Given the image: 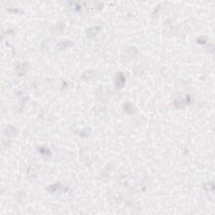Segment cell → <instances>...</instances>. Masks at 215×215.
<instances>
[{
  "mask_svg": "<svg viewBox=\"0 0 215 215\" xmlns=\"http://www.w3.org/2000/svg\"><path fill=\"white\" fill-rule=\"evenodd\" d=\"M124 108H125V109L126 110V112L130 114H132L134 113V111H135L134 106L132 105L130 103H126L125 104V106H124Z\"/></svg>",
  "mask_w": 215,
  "mask_h": 215,
  "instance_id": "7a4b0ae2",
  "label": "cell"
},
{
  "mask_svg": "<svg viewBox=\"0 0 215 215\" xmlns=\"http://www.w3.org/2000/svg\"><path fill=\"white\" fill-rule=\"evenodd\" d=\"M125 83V78L123 72H118L115 78V85L118 88H122Z\"/></svg>",
  "mask_w": 215,
  "mask_h": 215,
  "instance_id": "6da1fadb",
  "label": "cell"
}]
</instances>
